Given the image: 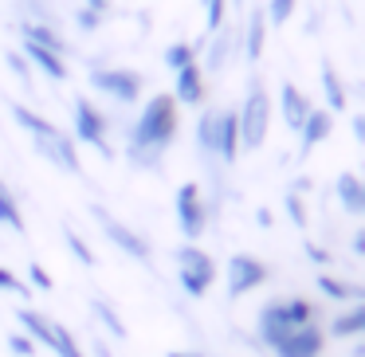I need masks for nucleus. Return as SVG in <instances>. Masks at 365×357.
Segmentation results:
<instances>
[{
    "label": "nucleus",
    "mask_w": 365,
    "mask_h": 357,
    "mask_svg": "<svg viewBox=\"0 0 365 357\" xmlns=\"http://www.w3.org/2000/svg\"><path fill=\"white\" fill-rule=\"evenodd\" d=\"M177 134H181V106L173 103V95L161 90V95L145 98L142 114L130 126V142H126L130 165L158 169L161 157L169 153V145L177 142Z\"/></svg>",
    "instance_id": "nucleus-1"
},
{
    "label": "nucleus",
    "mask_w": 365,
    "mask_h": 357,
    "mask_svg": "<svg viewBox=\"0 0 365 357\" xmlns=\"http://www.w3.org/2000/svg\"><path fill=\"white\" fill-rule=\"evenodd\" d=\"M267 130H271V95H267V87H263V79L255 75V79L247 83L244 103L236 106L240 153H255V150H263V142H267Z\"/></svg>",
    "instance_id": "nucleus-2"
},
{
    "label": "nucleus",
    "mask_w": 365,
    "mask_h": 357,
    "mask_svg": "<svg viewBox=\"0 0 365 357\" xmlns=\"http://www.w3.org/2000/svg\"><path fill=\"white\" fill-rule=\"evenodd\" d=\"M173 267H177V283L185 286L189 299H205V294L212 291V283L220 279L216 259L205 252V247H197V244H181V247H177V252H173Z\"/></svg>",
    "instance_id": "nucleus-3"
},
{
    "label": "nucleus",
    "mask_w": 365,
    "mask_h": 357,
    "mask_svg": "<svg viewBox=\"0 0 365 357\" xmlns=\"http://www.w3.org/2000/svg\"><path fill=\"white\" fill-rule=\"evenodd\" d=\"M87 83L91 90H98L103 98H110L118 106H134L145 90V75L134 71V67H91Z\"/></svg>",
    "instance_id": "nucleus-4"
},
{
    "label": "nucleus",
    "mask_w": 365,
    "mask_h": 357,
    "mask_svg": "<svg viewBox=\"0 0 365 357\" xmlns=\"http://www.w3.org/2000/svg\"><path fill=\"white\" fill-rule=\"evenodd\" d=\"M71 126H75V142H83V145H91V150L98 153V157H106V161H114V150H110V122H106V114L98 110L91 98H83V95H75V103H71Z\"/></svg>",
    "instance_id": "nucleus-5"
},
{
    "label": "nucleus",
    "mask_w": 365,
    "mask_h": 357,
    "mask_svg": "<svg viewBox=\"0 0 365 357\" xmlns=\"http://www.w3.org/2000/svg\"><path fill=\"white\" fill-rule=\"evenodd\" d=\"M271 279V267L263 259H255L252 252H236L228 255L224 263V283H228V302H240L247 299L252 291H259L263 283Z\"/></svg>",
    "instance_id": "nucleus-6"
},
{
    "label": "nucleus",
    "mask_w": 365,
    "mask_h": 357,
    "mask_svg": "<svg viewBox=\"0 0 365 357\" xmlns=\"http://www.w3.org/2000/svg\"><path fill=\"white\" fill-rule=\"evenodd\" d=\"M173 216H177V228H181L185 244H197L200 236L208 232V205L200 197V185L197 181H185L173 197Z\"/></svg>",
    "instance_id": "nucleus-7"
},
{
    "label": "nucleus",
    "mask_w": 365,
    "mask_h": 357,
    "mask_svg": "<svg viewBox=\"0 0 365 357\" xmlns=\"http://www.w3.org/2000/svg\"><path fill=\"white\" fill-rule=\"evenodd\" d=\"M91 216H95V224L103 228V236L110 239V244L118 247L122 255H130L134 263H153V247L145 244V239L138 236V232L130 228L126 220H118V216H110L103 205H91Z\"/></svg>",
    "instance_id": "nucleus-8"
},
{
    "label": "nucleus",
    "mask_w": 365,
    "mask_h": 357,
    "mask_svg": "<svg viewBox=\"0 0 365 357\" xmlns=\"http://www.w3.org/2000/svg\"><path fill=\"white\" fill-rule=\"evenodd\" d=\"M32 145H36V153H40L48 165H56L59 173H71V177H79L83 173V161H79V145H75V138L71 134H63V130H56V134H48V138H32Z\"/></svg>",
    "instance_id": "nucleus-9"
},
{
    "label": "nucleus",
    "mask_w": 365,
    "mask_h": 357,
    "mask_svg": "<svg viewBox=\"0 0 365 357\" xmlns=\"http://www.w3.org/2000/svg\"><path fill=\"white\" fill-rule=\"evenodd\" d=\"M322 349H326V333L318 322H310V326H294L271 353L275 357H322Z\"/></svg>",
    "instance_id": "nucleus-10"
},
{
    "label": "nucleus",
    "mask_w": 365,
    "mask_h": 357,
    "mask_svg": "<svg viewBox=\"0 0 365 357\" xmlns=\"http://www.w3.org/2000/svg\"><path fill=\"white\" fill-rule=\"evenodd\" d=\"M291 330H294V326H291V318H287L283 299L263 302V306H259V314H255V338H259L267 349H275V346H279V341H283Z\"/></svg>",
    "instance_id": "nucleus-11"
},
{
    "label": "nucleus",
    "mask_w": 365,
    "mask_h": 357,
    "mask_svg": "<svg viewBox=\"0 0 365 357\" xmlns=\"http://www.w3.org/2000/svg\"><path fill=\"white\" fill-rule=\"evenodd\" d=\"M205 67L200 63H189V67H181V71H173V103L177 106H200L205 103V95H208V87H205Z\"/></svg>",
    "instance_id": "nucleus-12"
},
{
    "label": "nucleus",
    "mask_w": 365,
    "mask_h": 357,
    "mask_svg": "<svg viewBox=\"0 0 365 357\" xmlns=\"http://www.w3.org/2000/svg\"><path fill=\"white\" fill-rule=\"evenodd\" d=\"M263 48H267V16H263V9H252L244 28H240V56L247 63H259Z\"/></svg>",
    "instance_id": "nucleus-13"
},
{
    "label": "nucleus",
    "mask_w": 365,
    "mask_h": 357,
    "mask_svg": "<svg viewBox=\"0 0 365 357\" xmlns=\"http://www.w3.org/2000/svg\"><path fill=\"white\" fill-rule=\"evenodd\" d=\"M330 134H334V114L326 110V106H322V110L314 106V110L307 114V122L299 126V157L314 153V150H318V145H322Z\"/></svg>",
    "instance_id": "nucleus-14"
},
{
    "label": "nucleus",
    "mask_w": 365,
    "mask_h": 357,
    "mask_svg": "<svg viewBox=\"0 0 365 357\" xmlns=\"http://www.w3.org/2000/svg\"><path fill=\"white\" fill-rule=\"evenodd\" d=\"M310 110H314V103H310V98L294 87V83H279V114H283L287 130H294V134H299V126L307 122Z\"/></svg>",
    "instance_id": "nucleus-15"
},
{
    "label": "nucleus",
    "mask_w": 365,
    "mask_h": 357,
    "mask_svg": "<svg viewBox=\"0 0 365 357\" xmlns=\"http://www.w3.org/2000/svg\"><path fill=\"white\" fill-rule=\"evenodd\" d=\"M334 197H338V205H341L346 216H354V220L365 216V181L357 173H338V181H334Z\"/></svg>",
    "instance_id": "nucleus-16"
},
{
    "label": "nucleus",
    "mask_w": 365,
    "mask_h": 357,
    "mask_svg": "<svg viewBox=\"0 0 365 357\" xmlns=\"http://www.w3.org/2000/svg\"><path fill=\"white\" fill-rule=\"evenodd\" d=\"M208 43V71H224L232 56H240V28H220V32L205 36Z\"/></svg>",
    "instance_id": "nucleus-17"
},
{
    "label": "nucleus",
    "mask_w": 365,
    "mask_h": 357,
    "mask_svg": "<svg viewBox=\"0 0 365 357\" xmlns=\"http://www.w3.org/2000/svg\"><path fill=\"white\" fill-rule=\"evenodd\" d=\"M20 40L36 43V48H48V51H56V56H67V40L59 36L56 24H48V20H24V24H20Z\"/></svg>",
    "instance_id": "nucleus-18"
},
{
    "label": "nucleus",
    "mask_w": 365,
    "mask_h": 357,
    "mask_svg": "<svg viewBox=\"0 0 365 357\" xmlns=\"http://www.w3.org/2000/svg\"><path fill=\"white\" fill-rule=\"evenodd\" d=\"M361 330H365V302H349V306L338 310V314L330 318V326H326V333H330L334 341L361 338Z\"/></svg>",
    "instance_id": "nucleus-19"
},
{
    "label": "nucleus",
    "mask_w": 365,
    "mask_h": 357,
    "mask_svg": "<svg viewBox=\"0 0 365 357\" xmlns=\"http://www.w3.org/2000/svg\"><path fill=\"white\" fill-rule=\"evenodd\" d=\"M314 283H318V291H322L326 299L341 302V306H349V302H365V286H361V283H349V279H341V275L322 271Z\"/></svg>",
    "instance_id": "nucleus-20"
},
{
    "label": "nucleus",
    "mask_w": 365,
    "mask_h": 357,
    "mask_svg": "<svg viewBox=\"0 0 365 357\" xmlns=\"http://www.w3.org/2000/svg\"><path fill=\"white\" fill-rule=\"evenodd\" d=\"M20 56L28 59V67H40L43 75H48L51 83H67V59L63 56H56V51H48V48H36V43H24V51Z\"/></svg>",
    "instance_id": "nucleus-21"
},
{
    "label": "nucleus",
    "mask_w": 365,
    "mask_h": 357,
    "mask_svg": "<svg viewBox=\"0 0 365 357\" xmlns=\"http://www.w3.org/2000/svg\"><path fill=\"white\" fill-rule=\"evenodd\" d=\"M216 157H220L224 165H236V157H240L236 106H224V110H220V138H216Z\"/></svg>",
    "instance_id": "nucleus-22"
},
{
    "label": "nucleus",
    "mask_w": 365,
    "mask_h": 357,
    "mask_svg": "<svg viewBox=\"0 0 365 357\" xmlns=\"http://www.w3.org/2000/svg\"><path fill=\"white\" fill-rule=\"evenodd\" d=\"M43 349H51L56 357H87L83 353V346L75 341V333L67 330L59 318H51V326H48V341H43Z\"/></svg>",
    "instance_id": "nucleus-23"
},
{
    "label": "nucleus",
    "mask_w": 365,
    "mask_h": 357,
    "mask_svg": "<svg viewBox=\"0 0 365 357\" xmlns=\"http://www.w3.org/2000/svg\"><path fill=\"white\" fill-rule=\"evenodd\" d=\"M318 75H322L326 110H330V114H341V110H346V103H349V98H346V83H341V75L334 71V63H330V59L322 63V71H318Z\"/></svg>",
    "instance_id": "nucleus-24"
},
{
    "label": "nucleus",
    "mask_w": 365,
    "mask_h": 357,
    "mask_svg": "<svg viewBox=\"0 0 365 357\" xmlns=\"http://www.w3.org/2000/svg\"><path fill=\"white\" fill-rule=\"evenodd\" d=\"M216 138H220V110L208 106L197 118V150L205 153V157H216Z\"/></svg>",
    "instance_id": "nucleus-25"
},
{
    "label": "nucleus",
    "mask_w": 365,
    "mask_h": 357,
    "mask_svg": "<svg viewBox=\"0 0 365 357\" xmlns=\"http://www.w3.org/2000/svg\"><path fill=\"white\" fill-rule=\"evenodd\" d=\"M91 314H95L98 322H103V330L110 333L114 341H126V338H130V326L122 322V314H118V310H114L106 299H95V302H91Z\"/></svg>",
    "instance_id": "nucleus-26"
},
{
    "label": "nucleus",
    "mask_w": 365,
    "mask_h": 357,
    "mask_svg": "<svg viewBox=\"0 0 365 357\" xmlns=\"http://www.w3.org/2000/svg\"><path fill=\"white\" fill-rule=\"evenodd\" d=\"M197 56H200V43H185V40H173L165 48V67L169 71H181V67H189V63H197Z\"/></svg>",
    "instance_id": "nucleus-27"
},
{
    "label": "nucleus",
    "mask_w": 365,
    "mask_h": 357,
    "mask_svg": "<svg viewBox=\"0 0 365 357\" xmlns=\"http://www.w3.org/2000/svg\"><path fill=\"white\" fill-rule=\"evenodd\" d=\"M0 224H9L12 232H24V212H20L16 197L9 192V185L0 181Z\"/></svg>",
    "instance_id": "nucleus-28"
},
{
    "label": "nucleus",
    "mask_w": 365,
    "mask_h": 357,
    "mask_svg": "<svg viewBox=\"0 0 365 357\" xmlns=\"http://www.w3.org/2000/svg\"><path fill=\"white\" fill-rule=\"evenodd\" d=\"M63 239H67V252H71L75 259L83 263V267H98V255L91 252V247H87V239H83L79 232L71 228V224H63Z\"/></svg>",
    "instance_id": "nucleus-29"
},
{
    "label": "nucleus",
    "mask_w": 365,
    "mask_h": 357,
    "mask_svg": "<svg viewBox=\"0 0 365 357\" xmlns=\"http://www.w3.org/2000/svg\"><path fill=\"white\" fill-rule=\"evenodd\" d=\"M287 306V318H291V326H310L314 322V302L302 299V294H294V299H283Z\"/></svg>",
    "instance_id": "nucleus-30"
},
{
    "label": "nucleus",
    "mask_w": 365,
    "mask_h": 357,
    "mask_svg": "<svg viewBox=\"0 0 365 357\" xmlns=\"http://www.w3.org/2000/svg\"><path fill=\"white\" fill-rule=\"evenodd\" d=\"M294 9H299V0H267L263 4V16L271 20V28H283L294 16Z\"/></svg>",
    "instance_id": "nucleus-31"
},
{
    "label": "nucleus",
    "mask_w": 365,
    "mask_h": 357,
    "mask_svg": "<svg viewBox=\"0 0 365 357\" xmlns=\"http://www.w3.org/2000/svg\"><path fill=\"white\" fill-rule=\"evenodd\" d=\"M205 4V36L220 32L224 28V12H228V0H200Z\"/></svg>",
    "instance_id": "nucleus-32"
},
{
    "label": "nucleus",
    "mask_w": 365,
    "mask_h": 357,
    "mask_svg": "<svg viewBox=\"0 0 365 357\" xmlns=\"http://www.w3.org/2000/svg\"><path fill=\"white\" fill-rule=\"evenodd\" d=\"M0 294H20V299H28L32 294V286L24 283V275H16V271L0 267Z\"/></svg>",
    "instance_id": "nucleus-33"
},
{
    "label": "nucleus",
    "mask_w": 365,
    "mask_h": 357,
    "mask_svg": "<svg viewBox=\"0 0 365 357\" xmlns=\"http://www.w3.org/2000/svg\"><path fill=\"white\" fill-rule=\"evenodd\" d=\"M4 63H9V71L16 75V79L24 83V87H32V67H28V59L20 56V51H12V48H9V51H4Z\"/></svg>",
    "instance_id": "nucleus-34"
},
{
    "label": "nucleus",
    "mask_w": 365,
    "mask_h": 357,
    "mask_svg": "<svg viewBox=\"0 0 365 357\" xmlns=\"http://www.w3.org/2000/svg\"><path fill=\"white\" fill-rule=\"evenodd\" d=\"M9 353L12 357H32L36 353V341L28 338L24 330H16V333H9Z\"/></svg>",
    "instance_id": "nucleus-35"
},
{
    "label": "nucleus",
    "mask_w": 365,
    "mask_h": 357,
    "mask_svg": "<svg viewBox=\"0 0 365 357\" xmlns=\"http://www.w3.org/2000/svg\"><path fill=\"white\" fill-rule=\"evenodd\" d=\"M24 283L36 286V291H51V286H56V283H51V275L40 267V263H28V279H24Z\"/></svg>",
    "instance_id": "nucleus-36"
},
{
    "label": "nucleus",
    "mask_w": 365,
    "mask_h": 357,
    "mask_svg": "<svg viewBox=\"0 0 365 357\" xmlns=\"http://www.w3.org/2000/svg\"><path fill=\"white\" fill-rule=\"evenodd\" d=\"M75 24H79V32H98V28H103V16H98V12H91V9H79L75 12Z\"/></svg>",
    "instance_id": "nucleus-37"
},
{
    "label": "nucleus",
    "mask_w": 365,
    "mask_h": 357,
    "mask_svg": "<svg viewBox=\"0 0 365 357\" xmlns=\"http://www.w3.org/2000/svg\"><path fill=\"white\" fill-rule=\"evenodd\" d=\"M287 212H291L294 228H307V205L299 200V192H287Z\"/></svg>",
    "instance_id": "nucleus-38"
},
{
    "label": "nucleus",
    "mask_w": 365,
    "mask_h": 357,
    "mask_svg": "<svg viewBox=\"0 0 365 357\" xmlns=\"http://www.w3.org/2000/svg\"><path fill=\"white\" fill-rule=\"evenodd\" d=\"M110 4H114V0H83V9L98 12V16H106V12H110Z\"/></svg>",
    "instance_id": "nucleus-39"
},
{
    "label": "nucleus",
    "mask_w": 365,
    "mask_h": 357,
    "mask_svg": "<svg viewBox=\"0 0 365 357\" xmlns=\"http://www.w3.org/2000/svg\"><path fill=\"white\" fill-rule=\"evenodd\" d=\"M349 247H354V255H365V228H357V232H354Z\"/></svg>",
    "instance_id": "nucleus-40"
},
{
    "label": "nucleus",
    "mask_w": 365,
    "mask_h": 357,
    "mask_svg": "<svg viewBox=\"0 0 365 357\" xmlns=\"http://www.w3.org/2000/svg\"><path fill=\"white\" fill-rule=\"evenodd\" d=\"M354 142H365V114H354Z\"/></svg>",
    "instance_id": "nucleus-41"
},
{
    "label": "nucleus",
    "mask_w": 365,
    "mask_h": 357,
    "mask_svg": "<svg viewBox=\"0 0 365 357\" xmlns=\"http://www.w3.org/2000/svg\"><path fill=\"white\" fill-rule=\"evenodd\" d=\"M165 357H208L205 349H169Z\"/></svg>",
    "instance_id": "nucleus-42"
},
{
    "label": "nucleus",
    "mask_w": 365,
    "mask_h": 357,
    "mask_svg": "<svg viewBox=\"0 0 365 357\" xmlns=\"http://www.w3.org/2000/svg\"><path fill=\"white\" fill-rule=\"evenodd\" d=\"M232 4H244V0H232Z\"/></svg>",
    "instance_id": "nucleus-43"
}]
</instances>
